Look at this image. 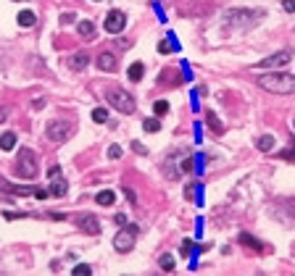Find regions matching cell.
<instances>
[{
	"label": "cell",
	"mask_w": 295,
	"mask_h": 276,
	"mask_svg": "<svg viewBox=\"0 0 295 276\" xmlns=\"http://www.w3.org/2000/svg\"><path fill=\"white\" fill-rule=\"evenodd\" d=\"M258 85H261V90L274 92V95H293L295 77L293 74H282V71H272V74H261V77H258Z\"/></svg>",
	"instance_id": "cell-1"
},
{
	"label": "cell",
	"mask_w": 295,
	"mask_h": 276,
	"mask_svg": "<svg viewBox=\"0 0 295 276\" xmlns=\"http://www.w3.org/2000/svg\"><path fill=\"white\" fill-rule=\"evenodd\" d=\"M106 100L119 110V113H135V100H132V95H129L127 90H122V87H108V90H106Z\"/></svg>",
	"instance_id": "cell-2"
},
{
	"label": "cell",
	"mask_w": 295,
	"mask_h": 276,
	"mask_svg": "<svg viewBox=\"0 0 295 276\" xmlns=\"http://www.w3.org/2000/svg\"><path fill=\"white\" fill-rule=\"evenodd\" d=\"M37 158H34V153L29 150V147H21V153H18V158H16V177H21V179H34L37 177Z\"/></svg>",
	"instance_id": "cell-3"
},
{
	"label": "cell",
	"mask_w": 295,
	"mask_h": 276,
	"mask_svg": "<svg viewBox=\"0 0 295 276\" xmlns=\"http://www.w3.org/2000/svg\"><path fill=\"white\" fill-rule=\"evenodd\" d=\"M192 169V161H190V155L187 153H171L169 155V161H166V177L169 179H177L179 174H187Z\"/></svg>",
	"instance_id": "cell-4"
},
{
	"label": "cell",
	"mask_w": 295,
	"mask_h": 276,
	"mask_svg": "<svg viewBox=\"0 0 295 276\" xmlns=\"http://www.w3.org/2000/svg\"><path fill=\"white\" fill-rule=\"evenodd\" d=\"M137 232H140V229H137L135 224H129V226H124L122 232H119L116 237H114V247L119 253H129L135 247V239H137Z\"/></svg>",
	"instance_id": "cell-5"
},
{
	"label": "cell",
	"mask_w": 295,
	"mask_h": 276,
	"mask_svg": "<svg viewBox=\"0 0 295 276\" xmlns=\"http://www.w3.org/2000/svg\"><path fill=\"white\" fill-rule=\"evenodd\" d=\"M50 195H55V197H63L66 195V189H69V184H66V179H61V166H50Z\"/></svg>",
	"instance_id": "cell-6"
},
{
	"label": "cell",
	"mask_w": 295,
	"mask_h": 276,
	"mask_svg": "<svg viewBox=\"0 0 295 276\" xmlns=\"http://www.w3.org/2000/svg\"><path fill=\"white\" fill-rule=\"evenodd\" d=\"M103 26H106V32L119 34V32H124V26H127V16H124L122 11H111V13L106 16Z\"/></svg>",
	"instance_id": "cell-7"
},
{
	"label": "cell",
	"mask_w": 295,
	"mask_h": 276,
	"mask_svg": "<svg viewBox=\"0 0 295 276\" xmlns=\"http://www.w3.org/2000/svg\"><path fill=\"white\" fill-rule=\"evenodd\" d=\"M69 132H71V129L66 124H61V121H50L48 124V137H50L53 142H63L69 137Z\"/></svg>",
	"instance_id": "cell-8"
},
{
	"label": "cell",
	"mask_w": 295,
	"mask_h": 276,
	"mask_svg": "<svg viewBox=\"0 0 295 276\" xmlns=\"http://www.w3.org/2000/svg\"><path fill=\"white\" fill-rule=\"evenodd\" d=\"M288 61H290V53H288V50H282V53L272 55V58H264L261 63H256V66H261V69H277V66H285Z\"/></svg>",
	"instance_id": "cell-9"
},
{
	"label": "cell",
	"mask_w": 295,
	"mask_h": 276,
	"mask_svg": "<svg viewBox=\"0 0 295 276\" xmlns=\"http://www.w3.org/2000/svg\"><path fill=\"white\" fill-rule=\"evenodd\" d=\"M79 229L87 232V234H100V224H98L95 216H82L79 218Z\"/></svg>",
	"instance_id": "cell-10"
},
{
	"label": "cell",
	"mask_w": 295,
	"mask_h": 276,
	"mask_svg": "<svg viewBox=\"0 0 295 276\" xmlns=\"http://www.w3.org/2000/svg\"><path fill=\"white\" fill-rule=\"evenodd\" d=\"M98 66H100V71H116V55L114 53H100L98 55Z\"/></svg>",
	"instance_id": "cell-11"
},
{
	"label": "cell",
	"mask_w": 295,
	"mask_h": 276,
	"mask_svg": "<svg viewBox=\"0 0 295 276\" xmlns=\"http://www.w3.org/2000/svg\"><path fill=\"white\" fill-rule=\"evenodd\" d=\"M90 63V55L87 53H77V55H71V61H69V66L74 69V71H82Z\"/></svg>",
	"instance_id": "cell-12"
},
{
	"label": "cell",
	"mask_w": 295,
	"mask_h": 276,
	"mask_svg": "<svg viewBox=\"0 0 295 276\" xmlns=\"http://www.w3.org/2000/svg\"><path fill=\"white\" fill-rule=\"evenodd\" d=\"M16 147V134L13 132H5V134H0V150H13Z\"/></svg>",
	"instance_id": "cell-13"
},
{
	"label": "cell",
	"mask_w": 295,
	"mask_h": 276,
	"mask_svg": "<svg viewBox=\"0 0 295 276\" xmlns=\"http://www.w3.org/2000/svg\"><path fill=\"white\" fill-rule=\"evenodd\" d=\"M114 200H116V195L111 189H103V192H98V195H95L98 205H114Z\"/></svg>",
	"instance_id": "cell-14"
},
{
	"label": "cell",
	"mask_w": 295,
	"mask_h": 276,
	"mask_svg": "<svg viewBox=\"0 0 295 276\" xmlns=\"http://www.w3.org/2000/svg\"><path fill=\"white\" fill-rule=\"evenodd\" d=\"M143 74H145V66H143L140 61L129 66V79H132V82H140V79H143Z\"/></svg>",
	"instance_id": "cell-15"
},
{
	"label": "cell",
	"mask_w": 295,
	"mask_h": 276,
	"mask_svg": "<svg viewBox=\"0 0 295 276\" xmlns=\"http://www.w3.org/2000/svg\"><path fill=\"white\" fill-rule=\"evenodd\" d=\"M18 26H24V29L34 26V13L32 11H21V13H18Z\"/></svg>",
	"instance_id": "cell-16"
},
{
	"label": "cell",
	"mask_w": 295,
	"mask_h": 276,
	"mask_svg": "<svg viewBox=\"0 0 295 276\" xmlns=\"http://www.w3.org/2000/svg\"><path fill=\"white\" fill-rule=\"evenodd\" d=\"M272 147H274V137L272 134H264L261 140H258V150H261V153H269Z\"/></svg>",
	"instance_id": "cell-17"
},
{
	"label": "cell",
	"mask_w": 295,
	"mask_h": 276,
	"mask_svg": "<svg viewBox=\"0 0 295 276\" xmlns=\"http://www.w3.org/2000/svg\"><path fill=\"white\" fill-rule=\"evenodd\" d=\"M240 242L248 245V247H253V250H264V245L258 242V239H253L251 234H240Z\"/></svg>",
	"instance_id": "cell-18"
},
{
	"label": "cell",
	"mask_w": 295,
	"mask_h": 276,
	"mask_svg": "<svg viewBox=\"0 0 295 276\" xmlns=\"http://www.w3.org/2000/svg\"><path fill=\"white\" fill-rule=\"evenodd\" d=\"M206 121H208V129H214V134H221V132H224V126H221V121H219L214 113H208Z\"/></svg>",
	"instance_id": "cell-19"
},
{
	"label": "cell",
	"mask_w": 295,
	"mask_h": 276,
	"mask_svg": "<svg viewBox=\"0 0 295 276\" xmlns=\"http://www.w3.org/2000/svg\"><path fill=\"white\" fill-rule=\"evenodd\" d=\"M92 121H95V124H106L108 121V110L106 108H95V110H92Z\"/></svg>",
	"instance_id": "cell-20"
},
{
	"label": "cell",
	"mask_w": 295,
	"mask_h": 276,
	"mask_svg": "<svg viewBox=\"0 0 295 276\" xmlns=\"http://www.w3.org/2000/svg\"><path fill=\"white\" fill-rule=\"evenodd\" d=\"M153 110H155V116H166V113H169V103H166V100H155V103H153Z\"/></svg>",
	"instance_id": "cell-21"
},
{
	"label": "cell",
	"mask_w": 295,
	"mask_h": 276,
	"mask_svg": "<svg viewBox=\"0 0 295 276\" xmlns=\"http://www.w3.org/2000/svg\"><path fill=\"white\" fill-rule=\"evenodd\" d=\"M143 129H145V132H158V129H161V121H158V118H145V121H143Z\"/></svg>",
	"instance_id": "cell-22"
},
{
	"label": "cell",
	"mask_w": 295,
	"mask_h": 276,
	"mask_svg": "<svg viewBox=\"0 0 295 276\" xmlns=\"http://www.w3.org/2000/svg\"><path fill=\"white\" fill-rule=\"evenodd\" d=\"M158 266H161L163 271H174V258H171V255H161Z\"/></svg>",
	"instance_id": "cell-23"
},
{
	"label": "cell",
	"mask_w": 295,
	"mask_h": 276,
	"mask_svg": "<svg viewBox=\"0 0 295 276\" xmlns=\"http://www.w3.org/2000/svg\"><path fill=\"white\" fill-rule=\"evenodd\" d=\"M92 32H95L92 21H82V24H79V34H82V37H92Z\"/></svg>",
	"instance_id": "cell-24"
},
{
	"label": "cell",
	"mask_w": 295,
	"mask_h": 276,
	"mask_svg": "<svg viewBox=\"0 0 295 276\" xmlns=\"http://www.w3.org/2000/svg\"><path fill=\"white\" fill-rule=\"evenodd\" d=\"M87 274H92V269L85 263V266H74V276H87Z\"/></svg>",
	"instance_id": "cell-25"
},
{
	"label": "cell",
	"mask_w": 295,
	"mask_h": 276,
	"mask_svg": "<svg viewBox=\"0 0 295 276\" xmlns=\"http://www.w3.org/2000/svg\"><path fill=\"white\" fill-rule=\"evenodd\" d=\"M108 158H122V147H119V145H111V150H108Z\"/></svg>",
	"instance_id": "cell-26"
},
{
	"label": "cell",
	"mask_w": 295,
	"mask_h": 276,
	"mask_svg": "<svg viewBox=\"0 0 295 276\" xmlns=\"http://www.w3.org/2000/svg\"><path fill=\"white\" fill-rule=\"evenodd\" d=\"M282 158H285V161H295V142H293V145L288 147V150L282 153Z\"/></svg>",
	"instance_id": "cell-27"
},
{
	"label": "cell",
	"mask_w": 295,
	"mask_h": 276,
	"mask_svg": "<svg viewBox=\"0 0 295 276\" xmlns=\"http://www.w3.org/2000/svg\"><path fill=\"white\" fill-rule=\"evenodd\" d=\"M282 8H285L288 13H293V11H295V0H285V3H282Z\"/></svg>",
	"instance_id": "cell-28"
},
{
	"label": "cell",
	"mask_w": 295,
	"mask_h": 276,
	"mask_svg": "<svg viewBox=\"0 0 295 276\" xmlns=\"http://www.w3.org/2000/svg\"><path fill=\"white\" fill-rule=\"evenodd\" d=\"M48 195H50L48 189H37V187H34V197H40V200H42V197H48Z\"/></svg>",
	"instance_id": "cell-29"
},
{
	"label": "cell",
	"mask_w": 295,
	"mask_h": 276,
	"mask_svg": "<svg viewBox=\"0 0 295 276\" xmlns=\"http://www.w3.org/2000/svg\"><path fill=\"white\" fill-rule=\"evenodd\" d=\"M74 21V13H63L61 16V24H71Z\"/></svg>",
	"instance_id": "cell-30"
},
{
	"label": "cell",
	"mask_w": 295,
	"mask_h": 276,
	"mask_svg": "<svg viewBox=\"0 0 295 276\" xmlns=\"http://www.w3.org/2000/svg\"><path fill=\"white\" fill-rule=\"evenodd\" d=\"M0 121H5V110H0Z\"/></svg>",
	"instance_id": "cell-31"
},
{
	"label": "cell",
	"mask_w": 295,
	"mask_h": 276,
	"mask_svg": "<svg viewBox=\"0 0 295 276\" xmlns=\"http://www.w3.org/2000/svg\"><path fill=\"white\" fill-rule=\"evenodd\" d=\"M16 3H21V0H16Z\"/></svg>",
	"instance_id": "cell-32"
},
{
	"label": "cell",
	"mask_w": 295,
	"mask_h": 276,
	"mask_svg": "<svg viewBox=\"0 0 295 276\" xmlns=\"http://www.w3.org/2000/svg\"><path fill=\"white\" fill-rule=\"evenodd\" d=\"M293 129H295V124H293Z\"/></svg>",
	"instance_id": "cell-33"
},
{
	"label": "cell",
	"mask_w": 295,
	"mask_h": 276,
	"mask_svg": "<svg viewBox=\"0 0 295 276\" xmlns=\"http://www.w3.org/2000/svg\"><path fill=\"white\" fill-rule=\"evenodd\" d=\"M95 3H98V0H95Z\"/></svg>",
	"instance_id": "cell-34"
}]
</instances>
